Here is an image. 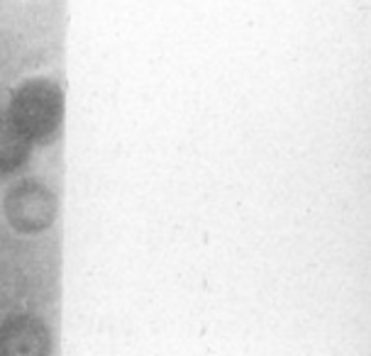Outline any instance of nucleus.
<instances>
[{
    "label": "nucleus",
    "mask_w": 371,
    "mask_h": 356,
    "mask_svg": "<svg viewBox=\"0 0 371 356\" xmlns=\"http://www.w3.org/2000/svg\"><path fill=\"white\" fill-rule=\"evenodd\" d=\"M5 110L32 146L54 144L64 130V88L52 78H27Z\"/></svg>",
    "instance_id": "1"
},
{
    "label": "nucleus",
    "mask_w": 371,
    "mask_h": 356,
    "mask_svg": "<svg viewBox=\"0 0 371 356\" xmlns=\"http://www.w3.org/2000/svg\"><path fill=\"white\" fill-rule=\"evenodd\" d=\"M5 217L15 232L20 234H42L59 217V200L54 190L44 183L27 178L15 183L3 198Z\"/></svg>",
    "instance_id": "2"
},
{
    "label": "nucleus",
    "mask_w": 371,
    "mask_h": 356,
    "mask_svg": "<svg viewBox=\"0 0 371 356\" xmlns=\"http://www.w3.org/2000/svg\"><path fill=\"white\" fill-rule=\"evenodd\" d=\"M0 356H52V329L32 312L0 320Z\"/></svg>",
    "instance_id": "3"
},
{
    "label": "nucleus",
    "mask_w": 371,
    "mask_h": 356,
    "mask_svg": "<svg viewBox=\"0 0 371 356\" xmlns=\"http://www.w3.org/2000/svg\"><path fill=\"white\" fill-rule=\"evenodd\" d=\"M32 142L12 122L8 110L0 108V176H12L27 164Z\"/></svg>",
    "instance_id": "4"
}]
</instances>
